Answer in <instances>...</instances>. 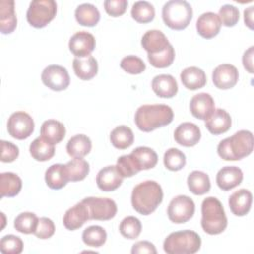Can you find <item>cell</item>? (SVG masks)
I'll return each mask as SVG.
<instances>
[{"label": "cell", "mask_w": 254, "mask_h": 254, "mask_svg": "<svg viewBox=\"0 0 254 254\" xmlns=\"http://www.w3.org/2000/svg\"><path fill=\"white\" fill-rule=\"evenodd\" d=\"M55 230V224L52 219L48 217H41L39 218L34 234L40 239H48L54 235Z\"/></svg>", "instance_id": "7dc6e473"}, {"label": "cell", "mask_w": 254, "mask_h": 254, "mask_svg": "<svg viewBox=\"0 0 254 254\" xmlns=\"http://www.w3.org/2000/svg\"><path fill=\"white\" fill-rule=\"evenodd\" d=\"M103 5L108 15L112 17H119L125 13L128 2L126 0H106Z\"/></svg>", "instance_id": "681fc988"}, {"label": "cell", "mask_w": 254, "mask_h": 254, "mask_svg": "<svg viewBox=\"0 0 254 254\" xmlns=\"http://www.w3.org/2000/svg\"><path fill=\"white\" fill-rule=\"evenodd\" d=\"M107 238L105 229L99 225H91L82 232V241L90 247L102 246Z\"/></svg>", "instance_id": "8d00e7d4"}, {"label": "cell", "mask_w": 254, "mask_h": 254, "mask_svg": "<svg viewBox=\"0 0 254 254\" xmlns=\"http://www.w3.org/2000/svg\"><path fill=\"white\" fill-rule=\"evenodd\" d=\"M141 44L148 54L151 55L163 52L170 45L165 34L159 30L147 31L142 37Z\"/></svg>", "instance_id": "7402d4cb"}, {"label": "cell", "mask_w": 254, "mask_h": 254, "mask_svg": "<svg viewBox=\"0 0 254 254\" xmlns=\"http://www.w3.org/2000/svg\"><path fill=\"white\" fill-rule=\"evenodd\" d=\"M174 137L178 144L185 147H192L200 140L201 133L198 126L194 123L184 122L176 128Z\"/></svg>", "instance_id": "9a60e30c"}, {"label": "cell", "mask_w": 254, "mask_h": 254, "mask_svg": "<svg viewBox=\"0 0 254 254\" xmlns=\"http://www.w3.org/2000/svg\"><path fill=\"white\" fill-rule=\"evenodd\" d=\"M131 16L138 23H149L155 17V8L147 1H137L132 6Z\"/></svg>", "instance_id": "74e56055"}, {"label": "cell", "mask_w": 254, "mask_h": 254, "mask_svg": "<svg viewBox=\"0 0 254 254\" xmlns=\"http://www.w3.org/2000/svg\"><path fill=\"white\" fill-rule=\"evenodd\" d=\"M195 210L193 200L188 195H177L169 203L168 217L174 223H185L189 221Z\"/></svg>", "instance_id": "9c48e42d"}, {"label": "cell", "mask_w": 254, "mask_h": 254, "mask_svg": "<svg viewBox=\"0 0 254 254\" xmlns=\"http://www.w3.org/2000/svg\"><path fill=\"white\" fill-rule=\"evenodd\" d=\"M231 212L236 216L246 215L252 204V193L246 189H240L234 191L228 199Z\"/></svg>", "instance_id": "ffe728a7"}, {"label": "cell", "mask_w": 254, "mask_h": 254, "mask_svg": "<svg viewBox=\"0 0 254 254\" xmlns=\"http://www.w3.org/2000/svg\"><path fill=\"white\" fill-rule=\"evenodd\" d=\"M89 213V219L109 220L117 212V205L114 200L107 197H85L81 200Z\"/></svg>", "instance_id": "ba28073f"}, {"label": "cell", "mask_w": 254, "mask_h": 254, "mask_svg": "<svg viewBox=\"0 0 254 254\" xmlns=\"http://www.w3.org/2000/svg\"><path fill=\"white\" fill-rule=\"evenodd\" d=\"M162 18L169 28L183 30L192 18V8L185 0H171L163 6Z\"/></svg>", "instance_id": "8992f818"}, {"label": "cell", "mask_w": 254, "mask_h": 254, "mask_svg": "<svg viewBox=\"0 0 254 254\" xmlns=\"http://www.w3.org/2000/svg\"><path fill=\"white\" fill-rule=\"evenodd\" d=\"M24 243L19 236L9 234L2 237L0 251L4 254H20L23 251Z\"/></svg>", "instance_id": "ee69618b"}, {"label": "cell", "mask_w": 254, "mask_h": 254, "mask_svg": "<svg viewBox=\"0 0 254 254\" xmlns=\"http://www.w3.org/2000/svg\"><path fill=\"white\" fill-rule=\"evenodd\" d=\"M30 154L36 161H49L55 155V147L42 137H38L30 145Z\"/></svg>", "instance_id": "836d02e7"}, {"label": "cell", "mask_w": 254, "mask_h": 254, "mask_svg": "<svg viewBox=\"0 0 254 254\" xmlns=\"http://www.w3.org/2000/svg\"><path fill=\"white\" fill-rule=\"evenodd\" d=\"M57 3L54 0H34L27 11V21L35 28H44L56 16Z\"/></svg>", "instance_id": "52a82bcc"}, {"label": "cell", "mask_w": 254, "mask_h": 254, "mask_svg": "<svg viewBox=\"0 0 254 254\" xmlns=\"http://www.w3.org/2000/svg\"><path fill=\"white\" fill-rule=\"evenodd\" d=\"M72 67L77 77L82 80H89L96 75L98 64L92 56L86 58H74Z\"/></svg>", "instance_id": "d4e9b609"}, {"label": "cell", "mask_w": 254, "mask_h": 254, "mask_svg": "<svg viewBox=\"0 0 254 254\" xmlns=\"http://www.w3.org/2000/svg\"><path fill=\"white\" fill-rule=\"evenodd\" d=\"M231 126V117L227 111L218 108L205 120V127L213 135H219L229 130Z\"/></svg>", "instance_id": "44dd1931"}, {"label": "cell", "mask_w": 254, "mask_h": 254, "mask_svg": "<svg viewBox=\"0 0 254 254\" xmlns=\"http://www.w3.org/2000/svg\"><path fill=\"white\" fill-rule=\"evenodd\" d=\"M132 254H139V253H148V254H156L157 249L155 245L149 241L143 240L136 242L131 249Z\"/></svg>", "instance_id": "f907efd6"}, {"label": "cell", "mask_w": 254, "mask_h": 254, "mask_svg": "<svg viewBox=\"0 0 254 254\" xmlns=\"http://www.w3.org/2000/svg\"><path fill=\"white\" fill-rule=\"evenodd\" d=\"M164 165L170 171H180L186 165V156L179 149L170 148L164 155Z\"/></svg>", "instance_id": "ab89813d"}, {"label": "cell", "mask_w": 254, "mask_h": 254, "mask_svg": "<svg viewBox=\"0 0 254 254\" xmlns=\"http://www.w3.org/2000/svg\"><path fill=\"white\" fill-rule=\"evenodd\" d=\"M253 151V135L248 130H240L231 137L219 142L217 153L225 161H237L250 155Z\"/></svg>", "instance_id": "3957f363"}, {"label": "cell", "mask_w": 254, "mask_h": 254, "mask_svg": "<svg viewBox=\"0 0 254 254\" xmlns=\"http://www.w3.org/2000/svg\"><path fill=\"white\" fill-rule=\"evenodd\" d=\"M201 239L192 230L172 232L164 241V250L168 254H193L200 249Z\"/></svg>", "instance_id": "5b68a950"}, {"label": "cell", "mask_w": 254, "mask_h": 254, "mask_svg": "<svg viewBox=\"0 0 254 254\" xmlns=\"http://www.w3.org/2000/svg\"><path fill=\"white\" fill-rule=\"evenodd\" d=\"M227 217L221 202L213 196H208L201 203V227L204 232L216 235L225 230Z\"/></svg>", "instance_id": "277c9868"}, {"label": "cell", "mask_w": 254, "mask_h": 254, "mask_svg": "<svg viewBox=\"0 0 254 254\" xmlns=\"http://www.w3.org/2000/svg\"><path fill=\"white\" fill-rule=\"evenodd\" d=\"M110 141L112 145L120 150L127 149L134 142V135L132 130L125 125L115 127L110 133Z\"/></svg>", "instance_id": "e575fe53"}, {"label": "cell", "mask_w": 254, "mask_h": 254, "mask_svg": "<svg viewBox=\"0 0 254 254\" xmlns=\"http://www.w3.org/2000/svg\"><path fill=\"white\" fill-rule=\"evenodd\" d=\"M253 6L244 10V23L249 29H253Z\"/></svg>", "instance_id": "f5cc1de1"}, {"label": "cell", "mask_w": 254, "mask_h": 254, "mask_svg": "<svg viewBox=\"0 0 254 254\" xmlns=\"http://www.w3.org/2000/svg\"><path fill=\"white\" fill-rule=\"evenodd\" d=\"M45 181L47 186L52 190L64 188L69 181L65 165L54 164L50 166L45 173Z\"/></svg>", "instance_id": "cb8c5ba5"}, {"label": "cell", "mask_w": 254, "mask_h": 254, "mask_svg": "<svg viewBox=\"0 0 254 254\" xmlns=\"http://www.w3.org/2000/svg\"><path fill=\"white\" fill-rule=\"evenodd\" d=\"M1 161L3 163H11L15 161L19 156V148L5 140H1Z\"/></svg>", "instance_id": "c3c4849f"}, {"label": "cell", "mask_w": 254, "mask_h": 254, "mask_svg": "<svg viewBox=\"0 0 254 254\" xmlns=\"http://www.w3.org/2000/svg\"><path fill=\"white\" fill-rule=\"evenodd\" d=\"M17 27L14 1L2 0L0 2V30L3 34L12 33Z\"/></svg>", "instance_id": "484cf974"}, {"label": "cell", "mask_w": 254, "mask_h": 254, "mask_svg": "<svg viewBox=\"0 0 254 254\" xmlns=\"http://www.w3.org/2000/svg\"><path fill=\"white\" fill-rule=\"evenodd\" d=\"M89 219L87 207L81 201L68 208L63 218L64 225L68 230H75L80 228L86 220Z\"/></svg>", "instance_id": "ac0fdd59"}, {"label": "cell", "mask_w": 254, "mask_h": 254, "mask_svg": "<svg viewBox=\"0 0 254 254\" xmlns=\"http://www.w3.org/2000/svg\"><path fill=\"white\" fill-rule=\"evenodd\" d=\"M175 59V50L173 46L170 44L163 52L158 54H148V60L150 64L158 68H164L170 66Z\"/></svg>", "instance_id": "b9f144b4"}, {"label": "cell", "mask_w": 254, "mask_h": 254, "mask_svg": "<svg viewBox=\"0 0 254 254\" xmlns=\"http://www.w3.org/2000/svg\"><path fill=\"white\" fill-rule=\"evenodd\" d=\"M68 48L75 58H86L95 48V39L92 34L86 31L76 32L71 36Z\"/></svg>", "instance_id": "7c38bea8"}, {"label": "cell", "mask_w": 254, "mask_h": 254, "mask_svg": "<svg viewBox=\"0 0 254 254\" xmlns=\"http://www.w3.org/2000/svg\"><path fill=\"white\" fill-rule=\"evenodd\" d=\"M91 141L84 134H78L71 137L66 144V151L70 157L82 158L91 150Z\"/></svg>", "instance_id": "4dcf8cb0"}, {"label": "cell", "mask_w": 254, "mask_h": 254, "mask_svg": "<svg viewBox=\"0 0 254 254\" xmlns=\"http://www.w3.org/2000/svg\"><path fill=\"white\" fill-rule=\"evenodd\" d=\"M218 17L222 25L233 27L239 20V10L233 5L225 4L219 9Z\"/></svg>", "instance_id": "f6af8a7d"}, {"label": "cell", "mask_w": 254, "mask_h": 254, "mask_svg": "<svg viewBox=\"0 0 254 254\" xmlns=\"http://www.w3.org/2000/svg\"><path fill=\"white\" fill-rule=\"evenodd\" d=\"M65 136L64 125L55 119L46 120L41 126V137L55 145L60 143Z\"/></svg>", "instance_id": "4316f807"}, {"label": "cell", "mask_w": 254, "mask_h": 254, "mask_svg": "<svg viewBox=\"0 0 254 254\" xmlns=\"http://www.w3.org/2000/svg\"><path fill=\"white\" fill-rule=\"evenodd\" d=\"M39 218L33 212H22L14 220V227L17 231L30 234L34 233L38 224Z\"/></svg>", "instance_id": "f35d334b"}, {"label": "cell", "mask_w": 254, "mask_h": 254, "mask_svg": "<svg viewBox=\"0 0 254 254\" xmlns=\"http://www.w3.org/2000/svg\"><path fill=\"white\" fill-rule=\"evenodd\" d=\"M22 189L21 178L11 172H5L0 174V192L1 197L15 196Z\"/></svg>", "instance_id": "f546056e"}, {"label": "cell", "mask_w": 254, "mask_h": 254, "mask_svg": "<svg viewBox=\"0 0 254 254\" xmlns=\"http://www.w3.org/2000/svg\"><path fill=\"white\" fill-rule=\"evenodd\" d=\"M35 123L33 118L24 111L12 113L8 119V133L15 139L24 140L30 137L34 131Z\"/></svg>", "instance_id": "30bf717a"}, {"label": "cell", "mask_w": 254, "mask_h": 254, "mask_svg": "<svg viewBox=\"0 0 254 254\" xmlns=\"http://www.w3.org/2000/svg\"><path fill=\"white\" fill-rule=\"evenodd\" d=\"M116 167L123 178H130L140 172V169L131 154L119 157Z\"/></svg>", "instance_id": "7bdbcfd3"}, {"label": "cell", "mask_w": 254, "mask_h": 254, "mask_svg": "<svg viewBox=\"0 0 254 254\" xmlns=\"http://www.w3.org/2000/svg\"><path fill=\"white\" fill-rule=\"evenodd\" d=\"M190 109L195 118L206 120L215 109L214 100L211 95L206 92L195 94L190 100Z\"/></svg>", "instance_id": "2e32d148"}, {"label": "cell", "mask_w": 254, "mask_h": 254, "mask_svg": "<svg viewBox=\"0 0 254 254\" xmlns=\"http://www.w3.org/2000/svg\"><path fill=\"white\" fill-rule=\"evenodd\" d=\"M123 177L116 166H106L102 168L96 176L97 187L103 191H112L122 184Z\"/></svg>", "instance_id": "5bb4252c"}, {"label": "cell", "mask_w": 254, "mask_h": 254, "mask_svg": "<svg viewBox=\"0 0 254 254\" xmlns=\"http://www.w3.org/2000/svg\"><path fill=\"white\" fill-rule=\"evenodd\" d=\"M181 80L185 87L190 90L201 88L206 83L205 72L196 66H190L181 72Z\"/></svg>", "instance_id": "83f0119b"}, {"label": "cell", "mask_w": 254, "mask_h": 254, "mask_svg": "<svg viewBox=\"0 0 254 254\" xmlns=\"http://www.w3.org/2000/svg\"><path fill=\"white\" fill-rule=\"evenodd\" d=\"M74 16L77 23L85 27H93L100 20V13L98 9L89 3H83L77 6Z\"/></svg>", "instance_id": "f1b7e54d"}, {"label": "cell", "mask_w": 254, "mask_h": 254, "mask_svg": "<svg viewBox=\"0 0 254 254\" xmlns=\"http://www.w3.org/2000/svg\"><path fill=\"white\" fill-rule=\"evenodd\" d=\"M120 66L123 70L131 74H139L146 69V64L143 60L136 56H127L123 58Z\"/></svg>", "instance_id": "bcb514c9"}, {"label": "cell", "mask_w": 254, "mask_h": 254, "mask_svg": "<svg viewBox=\"0 0 254 254\" xmlns=\"http://www.w3.org/2000/svg\"><path fill=\"white\" fill-rule=\"evenodd\" d=\"M239 73L237 68L229 64H219L212 71V81L219 89H229L238 81Z\"/></svg>", "instance_id": "4fadbf2b"}, {"label": "cell", "mask_w": 254, "mask_h": 254, "mask_svg": "<svg viewBox=\"0 0 254 254\" xmlns=\"http://www.w3.org/2000/svg\"><path fill=\"white\" fill-rule=\"evenodd\" d=\"M253 50H254V47L251 46L248 50L244 52L242 57L243 66L250 73L253 72Z\"/></svg>", "instance_id": "816d5d0a"}, {"label": "cell", "mask_w": 254, "mask_h": 254, "mask_svg": "<svg viewBox=\"0 0 254 254\" xmlns=\"http://www.w3.org/2000/svg\"><path fill=\"white\" fill-rule=\"evenodd\" d=\"M43 83L55 91H62L67 88L70 82L69 74L62 65L51 64L45 67L41 75Z\"/></svg>", "instance_id": "8fae6325"}, {"label": "cell", "mask_w": 254, "mask_h": 254, "mask_svg": "<svg viewBox=\"0 0 254 254\" xmlns=\"http://www.w3.org/2000/svg\"><path fill=\"white\" fill-rule=\"evenodd\" d=\"M174 112L165 104H146L140 106L135 113V123L144 132H151L168 125L173 121Z\"/></svg>", "instance_id": "7a4b0ae2"}, {"label": "cell", "mask_w": 254, "mask_h": 254, "mask_svg": "<svg viewBox=\"0 0 254 254\" xmlns=\"http://www.w3.org/2000/svg\"><path fill=\"white\" fill-rule=\"evenodd\" d=\"M243 180L241 169L235 166L221 168L216 175V184L222 190H229L240 185Z\"/></svg>", "instance_id": "d6986e66"}, {"label": "cell", "mask_w": 254, "mask_h": 254, "mask_svg": "<svg viewBox=\"0 0 254 254\" xmlns=\"http://www.w3.org/2000/svg\"><path fill=\"white\" fill-rule=\"evenodd\" d=\"M131 155L135 159L140 171L152 169L158 162L157 153L149 147H137L132 151Z\"/></svg>", "instance_id": "d6a6232c"}, {"label": "cell", "mask_w": 254, "mask_h": 254, "mask_svg": "<svg viewBox=\"0 0 254 254\" xmlns=\"http://www.w3.org/2000/svg\"><path fill=\"white\" fill-rule=\"evenodd\" d=\"M152 89L163 98H171L178 92V83L171 74H159L152 80Z\"/></svg>", "instance_id": "603a6c76"}, {"label": "cell", "mask_w": 254, "mask_h": 254, "mask_svg": "<svg viewBox=\"0 0 254 254\" xmlns=\"http://www.w3.org/2000/svg\"><path fill=\"white\" fill-rule=\"evenodd\" d=\"M221 27V22L217 14L213 12H206L201 14L196 21L197 33L204 39H211L215 37Z\"/></svg>", "instance_id": "e0dca14e"}, {"label": "cell", "mask_w": 254, "mask_h": 254, "mask_svg": "<svg viewBox=\"0 0 254 254\" xmlns=\"http://www.w3.org/2000/svg\"><path fill=\"white\" fill-rule=\"evenodd\" d=\"M162 200L163 190L155 181L142 182L132 190L131 203L133 208L140 214H151L156 210Z\"/></svg>", "instance_id": "6da1fadb"}, {"label": "cell", "mask_w": 254, "mask_h": 254, "mask_svg": "<svg viewBox=\"0 0 254 254\" xmlns=\"http://www.w3.org/2000/svg\"><path fill=\"white\" fill-rule=\"evenodd\" d=\"M142 230L141 221L135 216L125 217L119 225V231L122 236L127 239L137 238Z\"/></svg>", "instance_id": "60d3db41"}, {"label": "cell", "mask_w": 254, "mask_h": 254, "mask_svg": "<svg viewBox=\"0 0 254 254\" xmlns=\"http://www.w3.org/2000/svg\"><path fill=\"white\" fill-rule=\"evenodd\" d=\"M188 187L196 195H201L209 191L210 180L208 175L201 171H192L188 177Z\"/></svg>", "instance_id": "1f68e13d"}, {"label": "cell", "mask_w": 254, "mask_h": 254, "mask_svg": "<svg viewBox=\"0 0 254 254\" xmlns=\"http://www.w3.org/2000/svg\"><path fill=\"white\" fill-rule=\"evenodd\" d=\"M65 169L69 181H82L89 173V164L82 158H74L65 164Z\"/></svg>", "instance_id": "d590c367"}]
</instances>
